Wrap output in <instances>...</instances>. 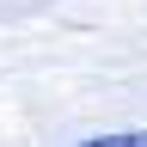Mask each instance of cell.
Returning <instances> with one entry per match:
<instances>
[{
  "label": "cell",
  "mask_w": 147,
  "mask_h": 147,
  "mask_svg": "<svg viewBox=\"0 0 147 147\" xmlns=\"http://www.w3.org/2000/svg\"><path fill=\"white\" fill-rule=\"evenodd\" d=\"M80 147H147V129H129V135H92Z\"/></svg>",
  "instance_id": "cell-1"
}]
</instances>
